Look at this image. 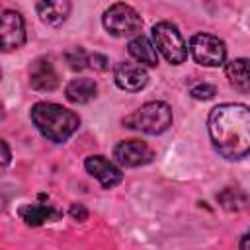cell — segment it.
Segmentation results:
<instances>
[{"label": "cell", "instance_id": "obj_1", "mask_svg": "<svg viewBox=\"0 0 250 250\" xmlns=\"http://www.w3.org/2000/svg\"><path fill=\"white\" fill-rule=\"evenodd\" d=\"M207 129L215 150L227 160L250 154V107L244 104H221L211 109Z\"/></svg>", "mask_w": 250, "mask_h": 250}, {"label": "cell", "instance_id": "obj_2", "mask_svg": "<svg viewBox=\"0 0 250 250\" xmlns=\"http://www.w3.org/2000/svg\"><path fill=\"white\" fill-rule=\"evenodd\" d=\"M31 121L37 131L53 143H64L80 125L78 113L53 102H37L31 107Z\"/></svg>", "mask_w": 250, "mask_h": 250}, {"label": "cell", "instance_id": "obj_3", "mask_svg": "<svg viewBox=\"0 0 250 250\" xmlns=\"http://www.w3.org/2000/svg\"><path fill=\"white\" fill-rule=\"evenodd\" d=\"M123 125L146 135H158L172 125V109L164 102H148L131 111L123 119Z\"/></svg>", "mask_w": 250, "mask_h": 250}, {"label": "cell", "instance_id": "obj_4", "mask_svg": "<svg viewBox=\"0 0 250 250\" xmlns=\"http://www.w3.org/2000/svg\"><path fill=\"white\" fill-rule=\"evenodd\" d=\"M152 43L170 64H182L188 59V45L178 27L170 21H158L152 27Z\"/></svg>", "mask_w": 250, "mask_h": 250}, {"label": "cell", "instance_id": "obj_5", "mask_svg": "<svg viewBox=\"0 0 250 250\" xmlns=\"http://www.w3.org/2000/svg\"><path fill=\"white\" fill-rule=\"evenodd\" d=\"M102 21H104V27L115 37L137 35L141 31V25H143V20L137 14V10L131 8L129 4H123V2H117V4L109 6L104 12Z\"/></svg>", "mask_w": 250, "mask_h": 250}, {"label": "cell", "instance_id": "obj_6", "mask_svg": "<svg viewBox=\"0 0 250 250\" xmlns=\"http://www.w3.org/2000/svg\"><path fill=\"white\" fill-rule=\"evenodd\" d=\"M189 53L201 66H221L227 59L225 43L211 33H195L189 39Z\"/></svg>", "mask_w": 250, "mask_h": 250}, {"label": "cell", "instance_id": "obj_7", "mask_svg": "<svg viewBox=\"0 0 250 250\" xmlns=\"http://www.w3.org/2000/svg\"><path fill=\"white\" fill-rule=\"evenodd\" d=\"M113 156H115V160L121 166H125V168H137V166L148 164L154 154H152V148L145 141L129 139V141H121V143L115 145Z\"/></svg>", "mask_w": 250, "mask_h": 250}, {"label": "cell", "instance_id": "obj_8", "mask_svg": "<svg viewBox=\"0 0 250 250\" xmlns=\"http://www.w3.org/2000/svg\"><path fill=\"white\" fill-rule=\"evenodd\" d=\"M25 43V23L20 12L4 10L2 12V51H14Z\"/></svg>", "mask_w": 250, "mask_h": 250}, {"label": "cell", "instance_id": "obj_9", "mask_svg": "<svg viewBox=\"0 0 250 250\" xmlns=\"http://www.w3.org/2000/svg\"><path fill=\"white\" fill-rule=\"evenodd\" d=\"M84 168H86V172H88L90 176H94V178L102 184V188H105V189L117 186V184L123 180V172H121L111 160H107V158L102 156V154H92V156H88V158L84 160Z\"/></svg>", "mask_w": 250, "mask_h": 250}, {"label": "cell", "instance_id": "obj_10", "mask_svg": "<svg viewBox=\"0 0 250 250\" xmlns=\"http://www.w3.org/2000/svg\"><path fill=\"white\" fill-rule=\"evenodd\" d=\"M29 84L37 92H53L59 86V74L55 64L47 57H39L29 66Z\"/></svg>", "mask_w": 250, "mask_h": 250}, {"label": "cell", "instance_id": "obj_11", "mask_svg": "<svg viewBox=\"0 0 250 250\" xmlns=\"http://www.w3.org/2000/svg\"><path fill=\"white\" fill-rule=\"evenodd\" d=\"M113 76L115 84L125 92H139L148 82V74L139 62H117Z\"/></svg>", "mask_w": 250, "mask_h": 250}, {"label": "cell", "instance_id": "obj_12", "mask_svg": "<svg viewBox=\"0 0 250 250\" xmlns=\"http://www.w3.org/2000/svg\"><path fill=\"white\" fill-rule=\"evenodd\" d=\"M70 14V0H37V16L45 25L59 27Z\"/></svg>", "mask_w": 250, "mask_h": 250}, {"label": "cell", "instance_id": "obj_13", "mask_svg": "<svg viewBox=\"0 0 250 250\" xmlns=\"http://www.w3.org/2000/svg\"><path fill=\"white\" fill-rule=\"evenodd\" d=\"M225 74L229 78V84L240 92L248 94L250 92V59H232L225 66Z\"/></svg>", "mask_w": 250, "mask_h": 250}, {"label": "cell", "instance_id": "obj_14", "mask_svg": "<svg viewBox=\"0 0 250 250\" xmlns=\"http://www.w3.org/2000/svg\"><path fill=\"white\" fill-rule=\"evenodd\" d=\"M127 49H129V55H131L139 64H143V66H156V64H158V51H156L154 43H150L146 37L135 35V37L129 41Z\"/></svg>", "mask_w": 250, "mask_h": 250}, {"label": "cell", "instance_id": "obj_15", "mask_svg": "<svg viewBox=\"0 0 250 250\" xmlns=\"http://www.w3.org/2000/svg\"><path fill=\"white\" fill-rule=\"evenodd\" d=\"M20 217L23 219L25 225L29 227H39L47 221H55L61 217V213L53 207V205H45V203H29L23 205L20 209Z\"/></svg>", "mask_w": 250, "mask_h": 250}, {"label": "cell", "instance_id": "obj_16", "mask_svg": "<svg viewBox=\"0 0 250 250\" xmlns=\"http://www.w3.org/2000/svg\"><path fill=\"white\" fill-rule=\"evenodd\" d=\"M64 94H66V100L72 104H88L90 100L96 98L98 86L92 78H74L66 84Z\"/></svg>", "mask_w": 250, "mask_h": 250}, {"label": "cell", "instance_id": "obj_17", "mask_svg": "<svg viewBox=\"0 0 250 250\" xmlns=\"http://www.w3.org/2000/svg\"><path fill=\"white\" fill-rule=\"evenodd\" d=\"M217 201L221 203L223 209L234 211V213H238V211H242V209H246L250 205V197L240 188H225L217 195Z\"/></svg>", "mask_w": 250, "mask_h": 250}, {"label": "cell", "instance_id": "obj_18", "mask_svg": "<svg viewBox=\"0 0 250 250\" xmlns=\"http://www.w3.org/2000/svg\"><path fill=\"white\" fill-rule=\"evenodd\" d=\"M64 59H66V62H68V66L72 70H82L84 66H88L90 55L82 47H74V49H70V51L64 53Z\"/></svg>", "mask_w": 250, "mask_h": 250}, {"label": "cell", "instance_id": "obj_19", "mask_svg": "<svg viewBox=\"0 0 250 250\" xmlns=\"http://www.w3.org/2000/svg\"><path fill=\"white\" fill-rule=\"evenodd\" d=\"M189 94L195 98V100H211L215 96V86L207 84V82H199L195 86H191Z\"/></svg>", "mask_w": 250, "mask_h": 250}, {"label": "cell", "instance_id": "obj_20", "mask_svg": "<svg viewBox=\"0 0 250 250\" xmlns=\"http://www.w3.org/2000/svg\"><path fill=\"white\" fill-rule=\"evenodd\" d=\"M88 66L94 68V70H107L109 68V59L102 53H92L90 55V61H88Z\"/></svg>", "mask_w": 250, "mask_h": 250}, {"label": "cell", "instance_id": "obj_21", "mask_svg": "<svg viewBox=\"0 0 250 250\" xmlns=\"http://www.w3.org/2000/svg\"><path fill=\"white\" fill-rule=\"evenodd\" d=\"M68 213H70V217L76 219V221H84V219H88V211H86L80 203H72L70 209H68Z\"/></svg>", "mask_w": 250, "mask_h": 250}, {"label": "cell", "instance_id": "obj_22", "mask_svg": "<svg viewBox=\"0 0 250 250\" xmlns=\"http://www.w3.org/2000/svg\"><path fill=\"white\" fill-rule=\"evenodd\" d=\"M10 162V148H8V143L2 141V166H8Z\"/></svg>", "mask_w": 250, "mask_h": 250}, {"label": "cell", "instance_id": "obj_23", "mask_svg": "<svg viewBox=\"0 0 250 250\" xmlns=\"http://www.w3.org/2000/svg\"><path fill=\"white\" fill-rule=\"evenodd\" d=\"M240 248H250V230L240 238V244H238Z\"/></svg>", "mask_w": 250, "mask_h": 250}]
</instances>
